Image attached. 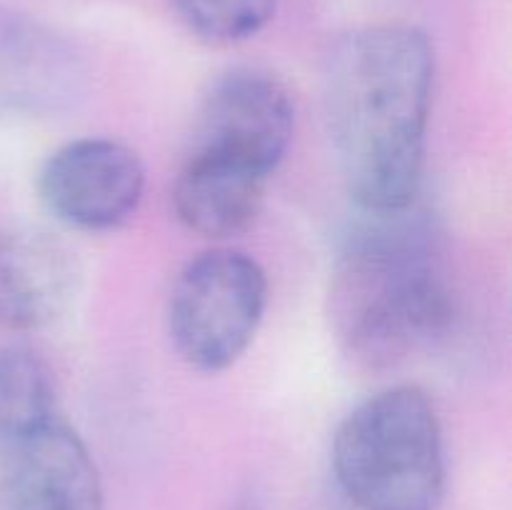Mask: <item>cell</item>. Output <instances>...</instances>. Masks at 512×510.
Here are the masks:
<instances>
[{"instance_id":"cell-1","label":"cell","mask_w":512,"mask_h":510,"mask_svg":"<svg viewBox=\"0 0 512 510\" xmlns=\"http://www.w3.org/2000/svg\"><path fill=\"white\" fill-rule=\"evenodd\" d=\"M435 50L405 23L340 35L323 73V103L345 185L368 215L413 208L433 105Z\"/></svg>"},{"instance_id":"cell-2","label":"cell","mask_w":512,"mask_h":510,"mask_svg":"<svg viewBox=\"0 0 512 510\" xmlns=\"http://www.w3.org/2000/svg\"><path fill=\"white\" fill-rule=\"evenodd\" d=\"M408 210L348 235L330 280V315L358 360L388 365L433 348L455 323V293L433 238Z\"/></svg>"},{"instance_id":"cell-3","label":"cell","mask_w":512,"mask_h":510,"mask_svg":"<svg viewBox=\"0 0 512 510\" xmlns=\"http://www.w3.org/2000/svg\"><path fill=\"white\" fill-rule=\"evenodd\" d=\"M330 463L355 510H438L445 448L428 393L393 385L355 405L335 430Z\"/></svg>"},{"instance_id":"cell-4","label":"cell","mask_w":512,"mask_h":510,"mask_svg":"<svg viewBox=\"0 0 512 510\" xmlns=\"http://www.w3.org/2000/svg\"><path fill=\"white\" fill-rule=\"evenodd\" d=\"M268 275L253 255L218 248L190 260L168 298L175 353L200 373L238 363L268 310Z\"/></svg>"},{"instance_id":"cell-5","label":"cell","mask_w":512,"mask_h":510,"mask_svg":"<svg viewBox=\"0 0 512 510\" xmlns=\"http://www.w3.org/2000/svg\"><path fill=\"white\" fill-rule=\"evenodd\" d=\"M295 105L275 75L238 68L220 75L205 95L188 158L238 178L270 183L288 155Z\"/></svg>"},{"instance_id":"cell-6","label":"cell","mask_w":512,"mask_h":510,"mask_svg":"<svg viewBox=\"0 0 512 510\" xmlns=\"http://www.w3.org/2000/svg\"><path fill=\"white\" fill-rule=\"evenodd\" d=\"M145 165L115 138H78L60 145L38 173V195L50 215L80 233H110L138 213Z\"/></svg>"},{"instance_id":"cell-7","label":"cell","mask_w":512,"mask_h":510,"mask_svg":"<svg viewBox=\"0 0 512 510\" xmlns=\"http://www.w3.org/2000/svg\"><path fill=\"white\" fill-rule=\"evenodd\" d=\"M83 285V268L63 238L18 228L0 238V325L20 333L58 323Z\"/></svg>"},{"instance_id":"cell-8","label":"cell","mask_w":512,"mask_h":510,"mask_svg":"<svg viewBox=\"0 0 512 510\" xmlns=\"http://www.w3.org/2000/svg\"><path fill=\"white\" fill-rule=\"evenodd\" d=\"M0 510H105L98 465L83 438L55 420L3 460Z\"/></svg>"},{"instance_id":"cell-9","label":"cell","mask_w":512,"mask_h":510,"mask_svg":"<svg viewBox=\"0 0 512 510\" xmlns=\"http://www.w3.org/2000/svg\"><path fill=\"white\" fill-rule=\"evenodd\" d=\"M78 83L73 50L55 33L28 18L0 10V108H55Z\"/></svg>"},{"instance_id":"cell-10","label":"cell","mask_w":512,"mask_h":510,"mask_svg":"<svg viewBox=\"0 0 512 510\" xmlns=\"http://www.w3.org/2000/svg\"><path fill=\"white\" fill-rule=\"evenodd\" d=\"M268 185L235 178L185 158L173 185L178 220L205 238H233L258 218Z\"/></svg>"},{"instance_id":"cell-11","label":"cell","mask_w":512,"mask_h":510,"mask_svg":"<svg viewBox=\"0 0 512 510\" xmlns=\"http://www.w3.org/2000/svg\"><path fill=\"white\" fill-rule=\"evenodd\" d=\"M58 390L50 365L25 345L0 348V463L55 423Z\"/></svg>"},{"instance_id":"cell-12","label":"cell","mask_w":512,"mask_h":510,"mask_svg":"<svg viewBox=\"0 0 512 510\" xmlns=\"http://www.w3.org/2000/svg\"><path fill=\"white\" fill-rule=\"evenodd\" d=\"M190 33L205 43L233 45L255 38L273 20L278 0H170Z\"/></svg>"},{"instance_id":"cell-13","label":"cell","mask_w":512,"mask_h":510,"mask_svg":"<svg viewBox=\"0 0 512 510\" xmlns=\"http://www.w3.org/2000/svg\"><path fill=\"white\" fill-rule=\"evenodd\" d=\"M235 510H258L253 503H243V505H235Z\"/></svg>"}]
</instances>
